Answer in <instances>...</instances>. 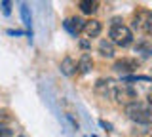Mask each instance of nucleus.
I'll use <instances>...</instances> for the list:
<instances>
[{
    "mask_svg": "<svg viewBox=\"0 0 152 137\" xmlns=\"http://www.w3.org/2000/svg\"><path fill=\"white\" fill-rule=\"evenodd\" d=\"M114 89H116V84H114L112 78H101V80H97V84H95V93L101 95L103 99L114 97Z\"/></svg>",
    "mask_w": 152,
    "mask_h": 137,
    "instance_id": "7ed1b4c3",
    "label": "nucleus"
},
{
    "mask_svg": "<svg viewBox=\"0 0 152 137\" xmlns=\"http://www.w3.org/2000/svg\"><path fill=\"white\" fill-rule=\"evenodd\" d=\"M101 126H103V127H107V131H110V127H112L110 124H107V122H104V120H101Z\"/></svg>",
    "mask_w": 152,
    "mask_h": 137,
    "instance_id": "a211bd4d",
    "label": "nucleus"
},
{
    "mask_svg": "<svg viewBox=\"0 0 152 137\" xmlns=\"http://www.w3.org/2000/svg\"><path fill=\"white\" fill-rule=\"evenodd\" d=\"M137 53H142V55H152V44H148L146 40H141L137 44Z\"/></svg>",
    "mask_w": 152,
    "mask_h": 137,
    "instance_id": "ddd939ff",
    "label": "nucleus"
},
{
    "mask_svg": "<svg viewBox=\"0 0 152 137\" xmlns=\"http://www.w3.org/2000/svg\"><path fill=\"white\" fill-rule=\"evenodd\" d=\"M124 80H126V82H131V80H146V82H148V76H126V78H124Z\"/></svg>",
    "mask_w": 152,
    "mask_h": 137,
    "instance_id": "f3484780",
    "label": "nucleus"
},
{
    "mask_svg": "<svg viewBox=\"0 0 152 137\" xmlns=\"http://www.w3.org/2000/svg\"><path fill=\"white\" fill-rule=\"evenodd\" d=\"M21 17H23V23L28 29V36H32V31H31V13H28V8L27 4H21Z\"/></svg>",
    "mask_w": 152,
    "mask_h": 137,
    "instance_id": "9b49d317",
    "label": "nucleus"
},
{
    "mask_svg": "<svg viewBox=\"0 0 152 137\" xmlns=\"http://www.w3.org/2000/svg\"><path fill=\"white\" fill-rule=\"evenodd\" d=\"M146 97H148V103H150V105H152V88L148 89V95H146Z\"/></svg>",
    "mask_w": 152,
    "mask_h": 137,
    "instance_id": "6ab92c4d",
    "label": "nucleus"
},
{
    "mask_svg": "<svg viewBox=\"0 0 152 137\" xmlns=\"http://www.w3.org/2000/svg\"><path fill=\"white\" fill-rule=\"evenodd\" d=\"M2 12H4V15H10V12H12V2L4 0L2 2Z\"/></svg>",
    "mask_w": 152,
    "mask_h": 137,
    "instance_id": "2eb2a0df",
    "label": "nucleus"
},
{
    "mask_svg": "<svg viewBox=\"0 0 152 137\" xmlns=\"http://www.w3.org/2000/svg\"><path fill=\"white\" fill-rule=\"evenodd\" d=\"M91 67H93V61H91V55H89V53H84L82 57H80L78 65H76V69H78L82 74L89 73V70H91Z\"/></svg>",
    "mask_w": 152,
    "mask_h": 137,
    "instance_id": "6e6552de",
    "label": "nucleus"
},
{
    "mask_svg": "<svg viewBox=\"0 0 152 137\" xmlns=\"http://www.w3.org/2000/svg\"><path fill=\"white\" fill-rule=\"evenodd\" d=\"M12 135V130H8V127L0 126V137H10Z\"/></svg>",
    "mask_w": 152,
    "mask_h": 137,
    "instance_id": "dca6fc26",
    "label": "nucleus"
},
{
    "mask_svg": "<svg viewBox=\"0 0 152 137\" xmlns=\"http://www.w3.org/2000/svg\"><path fill=\"white\" fill-rule=\"evenodd\" d=\"M114 97H116V101L120 103H133L137 99V92L129 86H126V84H122V86H116V89H114Z\"/></svg>",
    "mask_w": 152,
    "mask_h": 137,
    "instance_id": "20e7f679",
    "label": "nucleus"
},
{
    "mask_svg": "<svg viewBox=\"0 0 152 137\" xmlns=\"http://www.w3.org/2000/svg\"><path fill=\"white\" fill-rule=\"evenodd\" d=\"M126 114L129 120L137 122V124H152V108L141 101H133L129 105H126Z\"/></svg>",
    "mask_w": 152,
    "mask_h": 137,
    "instance_id": "f257e3e1",
    "label": "nucleus"
},
{
    "mask_svg": "<svg viewBox=\"0 0 152 137\" xmlns=\"http://www.w3.org/2000/svg\"><path fill=\"white\" fill-rule=\"evenodd\" d=\"M80 10L84 13H93L97 10V2H91V0H82L80 2Z\"/></svg>",
    "mask_w": 152,
    "mask_h": 137,
    "instance_id": "f8f14e48",
    "label": "nucleus"
},
{
    "mask_svg": "<svg viewBox=\"0 0 152 137\" xmlns=\"http://www.w3.org/2000/svg\"><path fill=\"white\" fill-rule=\"evenodd\" d=\"M101 21H97V19H93V21H86V25H84V31H86V34L89 36V38H95V36H99L101 34Z\"/></svg>",
    "mask_w": 152,
    "mask_h": 137,
    "instance_id": "39448f33",
    "label": "nucleus"
},
{
    "mask_svg": "<svg viewBox=\"0 0 152 137\" xmlns=\"http://www.w3.org/2000/svg\"><path fill=\"white\" fill-rule=\"evenodd\" d=\"M99 51H101V55H104V57H112V55H114V46H112V42L101 40V44H99Z\"/></svg>",
    "mask_w": 152,
    "mask_h": 137,
    "instance_id": "9d476101",
    "label": "nucleus"
},
{
    "mask_svg": "<svg viewBox=\"0 0 152 137\" xmlns=\"http://www.w3.org/2000/svg\"><path fill=\"white\" fill-rule=\"evenodd\" d=\"M110 42L116 46H122V48H127V46L133 42V34L131 29L122 23H114L110 27Z\"/></svg>",
    "mask_w": 152,
    "mask_h": 137,
    "instance_id": "f03ea898",
    "label": "nucleus"
},
{
    "mask_svg": "<svg viewBox=\"0 0 152 137\" xmlns=\"http://www.w3.org/2000/svg\"><path fill=\"white\" fill-rule=\"evenodd\" d=\"M114 69H116L118 73H129V70H135L137 69V61H133V59L116 61V63H114Z\"/></svg>",
    "mask_w": 152,
    "mask_h": 137,
    "instance_id": "423d86ee",
    "label": "nucleus"
},
{
    "mask_svg": "<svg viewBox=\"0 0 152 137\" xmlns=\"http://www.w3.org/2000/svg\"><path fill=\"white\" fill-rule=\"evenodd\" d=\"M145 31L148 32V34H152V13H148V15H146V21H145Z\"/></svg>",
    "mask_w": 152,
    "mask_h": 137,
    "instance_id": "4468645a",
    "label": "nucleus"
},
{
    "mask_svg": "<svg viewBox=\"0 0 152 137\" xmlns=\"http://www.w3.org/2000/svg\"><path fill=\"white\" fill-rule=\"evenodd\" d=\"M84 25H86V21H82L80 17H72V19H66V21H65V27H66L70 32H72L74 36L84 29Z\"/></svg>",
    "mask_w": 152,
    "mask_h": 137,
    "instance_id": "0eeeda50",
    "label": "nucleus"
},
{
    "mask_svg": "<svg viewBox=\"0 0 152 137\" xmlns=\"http://www.w3.org/2000/svg\"><path fill=\"white\" fill-rule=\"evenodd\" d=\"M61 73H63L65 76H72L76 73V61L70 59V57H65L61 61Z\"/></svg>",
    "mask_w": 152,
    "mask_h": 137,
    "instance_id": "1a4fd4ad",
    "label": "nucleus"
}]
</instances>
